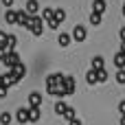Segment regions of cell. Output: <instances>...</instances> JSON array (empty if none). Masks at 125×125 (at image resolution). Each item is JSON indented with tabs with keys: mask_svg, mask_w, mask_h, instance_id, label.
<instances>
[{
	"mask_svg": "<svg viewBox=\"0 0 125 125\" xmlns=\"http://www.w3.org/2000/svg\"><path fill=\"white\" fill-rule=\"evenodd\" d=\"M53 18H55V20H57V22L62 24V22L66 20V11H64L62 7H59V9H53Z\"/></svg>",
	"mask_w": 125,
	"mask_h": 125,
	"instance_id": "cell-15",
	"label": "cell"
},
{
	"mask_svg": "<svg viewBox=\"0 0 125 125\" xmlns=\"http://www.w3.org/2000/svg\"><path fill=\"white\" fill-rule=\"evenodd\" d=\"M4 22L7 24H15V11L7 7V13H4Z\"/></svg>",
	"mask_w": 125,
	"mask_h": 125,
	"instance_id": "cell-16",
	"label": "cell"
},
{
	"mask_svg": "<svg viewBox=\"0 0 125 125\" xmlns=\"http://www.w3.org/2000/svg\"><path fill=\"white\" fill-rule=\"evenodd\" d=\"M29 105L42 108V94H40V92H31V94H29Z\"/></svg>",
	"mask_w": 125,
	"mask_h": 125,
	"instance_id": "cell-10",
	"label": "cell"
},
{
	"mask_svg": "<svg viewBox=\"0 0 125 125\" xmlns=\"http://www.w3.org/2000/svg\"><path fill=\"white\" fill-rule=\"evenodd\" d=\"M46 24H48L51 29H59V22H57L55 18H51V20H46Z\"/></svg>",
	"mask_w": 125,
	"mask_h": 125,
	"instance_id": "cell-27",
	"label": "cell"
},
{
	"mask_svg": "<svg viewBox=\"0 0 125 125\" xmlns=\"http://www.w3.org/2000/svg\"><path fill=\"white\" fill-rule=\"evenodd\" d=\"M86 35H88V33H86V29H83L81 24H75V29H73V33H70V37H73L75 42H83V40H86Z\"/></svg>",
	"mask_w": 125,
	"mask_h": 125,
	"instance_id": "cell-3",
	"label": "cell"
},
{
	"mask_svg": "<svg viewBox=\"0 0 125 125\" xmlns=\"http://www.w3.org/2000/svg\"><path fill=\"white\" fill-rule=\"evenodd\" d=\"M0 123L9 125V123H11V114H9V112H2V114H0Z\"/></svg>",
	"mask_w": 125,
	"mask_h": 125,
	"instance_id": "cell-25",
	"label": "cell"
},
{
	"mask_svg": "<svg viewBox=\"0 0 125 125\" xmlns=\"http://www.w3.org/2000/svg\"><path fill=\"white\" fill-rule=\"evenodd\" d=\"M86 81H88L90 86L99 83V81H97V70H94V68H90V70H88V75H86Z\"/></svg>",
	"mask_w": 125,
	"mask_h": 125,
	"instance_id": "cell-18",
	"label": "cell"
},
{
	"mask_svg": "<svg viewBox=\"0 0 125 125\" xmlns=\"http://www.w3.org/2000/svg\"><path fill=\"white\" fill-rule=\"evenodd\" d=\"M119 37H121V42H125V26H121V31H119Z\"/></svg>",
	"mask_w": 125,
	"mask_h": 125,
	"instance_id": "cell-31",
	"label": "cell"
},
{
	"mask_svg": "<svg viewBox=\"0 0 125 125\" xmlns=\"http://www.w3.org/2000/svg\"><path fill=\"white\" fill-rule=\"evenodd\" d=\"M119 112H121V114H125V101H121V103H119Z\"/></svg>",
	"mask_w": 125,
	"mask_h": 125,
	"instance_id": "cell-33",
	"label": "cell"
},
{
	"mask_svg": "<svg viewBox=\"0 0 125 125\" xmlns=\"http://www.w3.org/2000/svg\"><path fill=\"white\" fill-rule=\"evenodd\" d=\"M11 70H13L20 79H22V77H26V66H24V62H22V59H20L18 64H13V66H11Z\"/></svg>",
	"mask_w": 125,
	"mask_h": 125,
	"instance_id": "cell-9",
	"label": "cell"
},
{
	"mask_svg": "<svg viewBox=\"0 0 125 125\" xmlns=\"http://www.w3.org/2000/svg\"><path fill=\"white\" fill-rule=\"evenodd\" d=\"M29 20H31V15H29L24 9H22V11H15V24H18V26H24V29H26V26H29Z\"/></svg>",
	"mask_w": 125,
	"mask_h": 125,
	"instance_id": "cell-2",
	"label": "cell"
},
{
	"mask_svg": "<svg viewBox=\"0 0 125 125\" xmlns=\"http://www.w3.org/2000/svg\"><path fill=\"white\" fill-rule=\"evenodd\" d=\"M62 77L64 75H59V73H53V75L46 77V90H48V94H55V88L62 83Z\"/></svg>",
	"mask_w": 125,
	"mask_h": 125,
	"instance_id": "cell-1",
	"label": "cell"
},
{
	"mask_svg": "<svg viewBox=\"0 0 125 125\" xmlns=\"http://www.w3.org/2000/svg\"><path fill=\"white\" fill-rule=\"evenodd\" d=\"M53 18V9H42V20H51Z\"/></svg>",
	"mask_w": 125,
	"mask_h": 125,
	"instance_id": "cell-26",
	"label": "cell"
},
{
	"mask_svg": "<svg viewBox=\"0 0 125 125\" xmlns=\"http://www.w3.org/2000/svg\"><path fill=\"white\" fill-rule=\"evenodd\" d=\"M2 83H4V79H2V75H0V86H2Z\"/></svg>",
	"mask_w": 125,
	"mask_h": 125,
	"instance_id": "cell-37",
	"label": "cell"
},
{
	"mask_svg": "<svg viewBox=\"0 0 125 125\" xmlns=\"http://www.w3.org/2000/svg\"><path fill=\"white\" fill-rule=\"evenodd\" d=\"M15 121H18L20 125L29 123V112H26V108H20V110L15 112Z\"/></svg>",
	"mask_w": 125,
	"mask_h": 125,
	"instance_id": "cell-11",
	"label": "cell"
},
{
	"mask_svg": "<svg viewBox=\"0 0 125 125\" xmlns=\"http://www.w3.org/2000/svg\"><path fill=\"white\" fill-rule=\"evenodd\" d=\"M68 125H81V121H79V119L75 116V119H70V121H68Z\"/></svg>",
	"mask_w": 125,
	"mask_h": 125,
	"instance_id": "cell-30",
	"label": "cell"
},
{
	"mask_svg": "<svg viewBox=\"0 0 125 125\" xmlns=\"http://www.w3.org/2000/svg\"><path fill=\"white\" fill-rule=\"evenodd\" d=\"M7 90H9V86H7V83H2V86H0V99H4V97H7Z\"/></svg>",
	"mask_w": 125,
	"mask_h": 125,
	"instance_id": "cell-28",
	"label": "cell"
},
{
	"mask_svg": "<svg viewBox=\"0 0 125 125\" xmlns=\"http://www.w3.org/2000/svg\"><path fill=\"white\" fill-rule=\"evenodd\" d=\"M4 46H7V51H15V46H18V37H15V35H7Z\"/></svg>",
	"mask_w": 125,
	"mask_h": 125,
	"instance_id": "cell-13",
	"label": "cell"
},
{
	"mask_svg": "<svg viewBox=\"0 0 125 125\" xmlns=\"http://www.w3.org/2000/svg\"><path fill=\"white\" fill-rule=\"evenodd\" d=\"M7 53H9V51H7V46H4V44H0V62L7 57Z\"/></svg>",
	"mask_w": 125,
	"mask_h": 125,
	"instance_id": "cell-29",
	"label": "cell"
},
{
	"mask_svg": "<svg viewBox=\"0 0 125 125\" xmlns=\"http://www.w3.org/2000/svg\"><path fill=\"white\" fill-rule=\"evenodd\" d=\"M64 110H66V103H64V99H59V101L55 103V112L62 116V114H64Z\"/></svg>",
	"mask_w": 125,
	"mask_h": 125,
	"instance_id": "cell-23",
	"label": "cell"
},
{
	"mask_svg": "<svg viewBox=\"0 0 125 125\" xmlns=\"http://www.w3.org/2000/svg\"><path fill=\"white\" fill-rule=\"evenodd\" d=\"M4 42H7V33H4V31H0V44H4Z\"/></svg>",
	"mask_w": 125,
	"mask_h": 125,
	"instance_id": "cell-32",
	"label": "cell"
},
{
	"mask_svg": "<svg viewBox=\"0 0 125 125\" xmlns=\"http://www.w3.org/2000/svg\"><path fill=\"white\" fill-rule=\"evenodd\" d=\"M116 81H119L121 86H125V68H119V73H116Z\"/></svg>",
	"mask_w": 125,
	"mask_h": 125,
	"instance_id": "cell-24",
	"label": "cell"
},
{
	"mask_svg": "<svg viewBox=\"0 0 125 125\" xmlns=\"http://www.w3.org/2000/svg\"><path fill=\"white\" fill-rule=\"evenodd\" d=\"M2 79H4V83H7V86H15V83H20V77H18L11 68H7V73L2 75Z\"/></svg>",
	"mask_w": 125,
	"mask_h": 125,
	"instance_id": "cell-4",
	"label": "cell"
},
{
	"mask_svg": "<svg viewBox=\"0 0 125 125\" xmlns=\"http://www.w3.org/2000/svg\"><path fill=\"white\" fill-rule=\"evenodd\" d=\"M26 112H29V121H31V123H37L40 116H42V110H40V108H33V105H29Z\"/></svg>",
	"mask_w": 125,
	"mask_h": 125,
	"instance_id": "cell-8",
	"label": "cell"
},
{
	"mask_svg": "<svg viewBox=\"0 0 125 125\" xmlns=\"http://www.w3.org/2000/svg\"><path fill=\"white\" fill-rule=\"evenodd\" d=\"M13 2H15V0H2V4H4V7H13Z\"/></svg>",
	"mask_w": 125,
	"mask_h": 125,
	"instance_id": "cell-34",
	"label": "cell"
},
{
	"mask_svg": "<svg viewBox=\"0 0 125 125\" xmlns=\"http://www.w3.org/2000/svg\"><path fill=\"white\" fill-rule=\"evenodd\" d=\"M57 42H59V46H68V44L73 42V37H70L68 33H59V37H57Z\"/></svg>",
	"mask_w": 125,
	"mask_h": 125,
	"instance_id": "cell-17",
	"label": "cell"
},
{
	"mask_svg": "<svg viewBox=\"0 0 125 125\" xmlns=\"http://www.w3.org/2000/svg\"><path fill=\"white\" fill-rule=\"evenodd\" d=\"M62 83L66 86V90H68V97H70V94H75V79H73L70 75H64V77H62Z\"/></svg>",
	"mask_w": 125,
	"mask_h": 125,
	"instance_id": "cell-7",
	"label": "cell"
},
{
	"mask_svg": "<svg viewBox=\"0 0 125 125\" xmlns=\"http://www.w3.org/2000/svg\"><path fill=\"white\" fill-rule=\"evenodd\" d=\"M114 66H116V68H125V53L123 51H119V53L114 55Z\"/></svg>",
	"mask_w": 125,
	"mask_h": 125,
	"instance_id": "cell-12",
	"label": "cell"
},
{
	"mask_svg": "<svg viewBox=\"0 0 125 125\" xmlns=\"http://www.w3.org/2000/svg\"><path fill=\"white\" fill-rule=\"evenodd\" d=\"M18 62H20V55H18L15 51H9V53H7V57L2 59V64H4L7 68H11V66H13V64H18Z\"/></svg>",
	"mask_w": 125,
	"mask_h": 125,
	"instance_id": "cell-5",
	"label": "cell"
},
{
	"mask_svg": "<svg viewBox=\"0 0 125 125\" xmlns=\"http://www.w3.org/2000/svg\"><path fill=\"white\" fill-rule=\"evenodd\" d=\"M121 125H125V114H121Z\"/></svg>",
	"mask_w": 125,
	"mask_h": 125,
	"instance_id": "cell-35",
	"label": "cell"
},
{
	"mask_svg": "<svg viewBox=\"0 0 125 125\" xmlns=\"http://www.w3.org/2000/svg\"><path fill=\"white\" fill-rule=\"evenodd\" d=\"M105 7H108L105 0H94V2H92V11H97V13H103Z\"/></svg>",
	"mask_w": 125,
	"mask_h": 125,
	"instance_id": "cell-14",
	"label": "cell"
},
{
	"mask_svg": "<svg viewBox=\"0 0 125 125\" xmlns=\"http://www.w3.org/2000/svg\"><path fill=\"white\" fill-rule=\"evenodd\" d=\"M90 24H94V26H97V24H101V13L92 11V13H90Z\"/></svg>",
	"mask_w": 125,
	"mask_h": 125,
	"instance_id": "cell-21",
	"label": "cell"
},
{
	"mask_svg": "<svg viewBox=\"0 0 125 125\" xmlns=\"http://www.w3.org/2000/svg\"><path fill=\"white\" fill-rule=\"evenodd\" d=\"M123 15H125V4H123Z\"/></svg>",
	"mask_w": 125,
	"mask_h": 125,
	"instance_id": "cell-38",
	"label": "cell"
},
{
	"mask_svg": "<svg viewBox=\"0 0 125 125\" xmlns=\"http://www.w3.org/2000/svg\"><path fill=\"white\" fill-rule=\"evenodd\" d=\"M97 81H99V83L108 81V70H105V68H99V70H97Z\"/></svg>",
	"mask_w": 125,
	"mask_h": 125,
	"instance_id": "cell-20",
	"label": "cell"
},
{
	"mask_svg": "<svg viewBox=\"0 0 125 125\" xmlns=\"http://www.w3.org/2000/svg\"><path fill=\"white\" fill-rule=\"evenodd\" d=\"M92 68H94V70L103 68V57H99V55H97V57H92Z\"/></svg>",
	"mask_w": 125,
	"mask_h": 125,
	"instance_id": "cell-22",
	"label": "cell"
},
{
	"mask_svg": "<svg viewBox=\"0 0 125 125\" xmlns=\"http://www.w3.org/2000/svg\"><path fill=\"white\" fill-rule=\"evenodd\" d=\"M121 51H123V53H125V42H121Z\"/></svg>",
	"mask_w": 125,
	"mask_h": 125,
	"instance_id": "cell-36",
	"label": "cell"
},
{
	"mask_svg": "<svg viewBox=\"0 0 125 125\" xmlns=\"http://www.w3.org/2000/svg\"><path fill=\"white\" fill-rule=\"evenodd\" d=\"M62 116H64L66 121H70V119H75V116H77V110H75V108H70V105H66V110H64V114H62Z\"/></svg>",
	"mask_w": 125,
	"mask_h": 125,
	"instance_id": "cell-19",
	"label": "cell"
},
{
	"mask_svg": "<svg viewBox=\"0 0 125 125\" xmlns=\"http://www.w3.org/2000/svg\"><path fill=\"white\" fill-rule=\"evenodd\" d=\"M24 11H26L29 15H35V13H40V2H37V0H26V4H24Z\"/></svg>",
	"mask_w": 125,
	"mask_h": 125,
	"instance_id": "cell-6",
	"label": "cell"
}]
</instances>
